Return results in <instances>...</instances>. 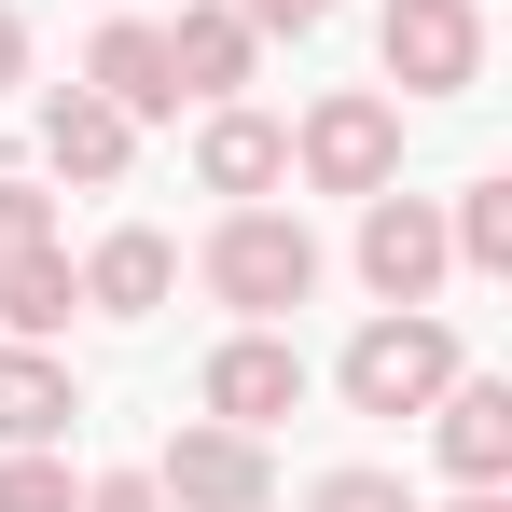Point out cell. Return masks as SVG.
<instances>
[{
    "label": "cell",
    "mask_w": 512,
    "mask_h": 512,
    "mask_svg": "<svg viewBox=\"0 0 512 512\" xmlns=\"http://www.w3.org/2000/svg\"><path fill=\"white\" fill-rule=\"evenodd\" d=\"M305 180L319 194H388L402 180V111L388 97H319L305 111Z\"/></svg>",
    "instance_id": "cell-4"
},
{
    "label": "cell",
    "mask_w": 512,
    "mask_h": 512,
    "mask_svg": "<svg viewBox=\"0 0 512 512\" xmlns=\"http://www.w3.org/2000/svg\"><path fill=\"white\" fill-rule=\"evenodd\" d=\"M194 180H208V194H263V180H291V139H277L263 111H208V139H194Z\"/></svg>",
    "instance_id": "cell-13"
},
{
    "label": "cell",
    "mask_w": 512,
    "mask_h": 512,
    "mask_svg": "<svg viewBox=\"0 0 512 512\" xmlns=\"http://www.w3.org/2000/svg\"><path fill=\"white\" fill-rule=\"evenodd\" d=\"M443 388H457V333L416 319V305H388L374 333L346 346V402H360V416H429Z\"/></svg>",
    "instance_id": "cell-2"
},
{
    "label": "cell",
    "mask_w": 512,
    "mask_h": 512,
    "mask_svg": "<svg viewBox=\"0 0 512 512\" xmlns=\"http://www.w3.org/2000/svg\"><path fill=\"white\" fill-rule=\"evenodd\" d=\"M305 512H416V499H402L388 471H319V485H305Z\"/></svg>",
    "instance_id": "cell-18"
},
{
    "label": "cell",
    "mask_w": 512,
    "mask_h": 512,
    "mask_svg": "<svg viewBox=\"0 0 512 512\" xmlns=\"http://www.w3.org/2000/svg\"><path fill=\"white\" fill-rule=\"evenodd\" d=\"M208 416L250 429V443H263L277 416H305V360H291V333H277V319H250V333L208 360Z\"/></svg>",
    "instance_id": "cell-7"
},
{
    "label": "cell",
    "mask_w": 512,
    "mask_h": 512,
    "mask_svg": "<svg viewBox=\"0 0 512 512\" xmlns=\"http://www.w3.org/2000/svg\"><path fill=\"white\" fill-rule=\"evenodd\" d=\"M14 70H28V28H14V14H0V84H14Z\"/></svg>",
    "instance_id": "cell-22"
},
{
    "label": "cell",
    "mask_w": 512,
    "mask_h": 512,
    "mask_svg": "<svg viewBox=\"0 0 512 512\" xmlns=\"http://www.w3.org/2000/svg\"><path fill=\"white\" fill-rule=\"evenodd\" d=\"M70 512H167V499H153V471H111V485H84Z\"/></svg>",
    "instance_id": "cell-20"
},
{
    "label": "cell",
    "mask_w": 512,
    "mask_h": 512,
    "mask_svg": "<svg viewBox=\"0 0 512 512\" xmlns=\"http://www.w3.org/2000/svg\"><path fill=\"white\" fill-rule=\"evenodd\" d=\"M0 512H70V471L42 443H0Z\"/></svg>",
    "instance_id": "cell-17"
},
{
    "label": "cell",
    "mask_w": 512,
    "mask_h": 512,
    "mask_svg": "<svg viewBox=\"0 0 512 512\" xmlns=\"http://www.w3.org/2000/svg\"><path fill=\"white\" fill-rule=\"evenodd\" d=\"M0 250H42V194H28L14 167H0Z\"/></svg>",
    "instance_id": "cell-19"
},
{
    "label": "cell",
    "mask_w": 512,
    "mask_h": 512,
    "mask_svg": "<svg viewBox=\"0 0 512 512\" xmlns=\"http://www.w3.org/2000/svg\"><path fill=\"white\" fill-rule=\"evenodd\" d=\"M457 512H499V485H471V499H457Z\"/></svg>",
    "instance_id": "cell-23"
},
{
    "label": "cell",
    "mask_w": 512,
    "mask_h": 512,
    "mask_svg": "<svg viewBox=\"0 0 512 512\" xmlns=\"http://www.w3.org/2000/svg\"><path fill=\"white\" fill-rule=\"evenodd\" d=\"M443 250L471 263V277H512V180H471V194H457V222H443Z\"/></svg>",
    "instance_id": "cell-16"
},
{
    "label": "cell",
    "mask_w": 512,
    "mask_h": 512,
    "mask_svg": "<svg viewBox=\"0 0 512 512\" xmlns=\"http://www.w3.org/2000/svg\"><path fill=\"white\" fill-rule=\"evenodd\" d=\"M388 84H416V97H471V70H485V14L471 0H388Z\"/></svg>",
    "instance_id": "cell-3"
},
{
    "label": "cell",
    "mask_w": 512,
    "mask_h": 512,
    "mask_svg": "<svg viewBox=\"0 0 512 512\" xmlns=\"http://www.w3.org/2000/svg\"><path fill=\"white\" fill-rule=\"evenodd\" d=\"M250 42H263V28L236 14V0H194V14L167 28V84L180 97H236V84H250Z\"/></svg>",
    "instance_id": "cell-9"
},
{
    "label": "cell",
    "mask_w": 512,
    "mask_h": 512,
    "mask_svg": "<svg viewBox=\"0 0 512 512\" xmlns=\"http://www.w3.org/2000/svg\"><path fill=\"white\" fill-rule=\"evenodd\" d=\"M167 277H180V250L125 222V236H97V263H84V305H97V319H153V305H167Z\"/></svg>",
    "instance_id": "cell-10"
},
{
    "label": "cell",
    "mask_w": 512,
    "mask_h": 512,
    "mask_svg": "<svg viewBox=\"0 0 512 512\" xmlns=\"http://www.w3.org/2000/svg\"><path fill=\"white\" fill-rule=\"evenodd\" d=\"M70 416H84L70 360H42V346H0V443H56Z\"/></svg>",
    "instance_id": "cell-11"
},
{
    "label": "cell",
    "mask_w": 512,
    "mask_h": 512,
    "mask_svg": "<svg viewBox=\"0 0 512 512\" xmlns=\"http://www.w3.org/2000/svg\"><path fill=\"white\" fill-rule=\"evenodd\" d=\"M208 291H222L236 319H291V305L319 291V236H305L291 208H236V222L208 236Z\"/></svg>",
    "instance_id": "cell-1"
},
{
    "label": "cell",
    "mask_w": 512,
    "mask_h": 512,
    "mask_svg": "<svg viewBox=\"0 0 512 512\" xmlns=\"http://www.w3.org/2000/svg\"><path fill=\"white\" fill-rule=\"evenodd\" d=\"M84 97H111L125 125H153V111H180V84H167V28L111 14V28H97V56H84Z\"/></svg>",
    "instance_id": "cell-8"
},
{
    "label": "cell",
    "mask_w": 512,
    "mask_h": 512,
    "mask_svg": "<svg viewBox=\"0 0 512 512\" xmlns=\"http://www.w3.org/2000/svg\"><path fill=\"white\" fill-rule=\"evenodd\" d=\"M42 153H56V167L70 180H125V153H139V125H125V111H111V97H56V111H42Z\"/></svg>",
    "instance_id": "cell-12"
},
{
    "label": "cell",
    "mask_w": 512,
    "mask_h": 512,
    "mask_svg": "<svg viewBox=\"0 0 512 512\" xmlns=\"http://www.w3.org/2000/svg\"><path fill=\"white\" fill-rule=\"evenodd\" d=\"M70 305H84V277H70V250L42 236V250H0V319L42 346V333H70Z\"/></svg>",
    "instance_id": "cell-14"
},
{
    "label": "cell",
    "mask_w": 512,
    "mask_h": 512,
    "mask_svg": "<svg viewBox=\"0 0 512 512\" xmlns=\"http://www.w3.org/2000/svg\"><path fill=\"white\" fill-rule=\"evenodd\" d=\"M443 471L457 485H499L512 471V388H443Z\"/></svg>",
    "instance_id": "cell-15"
},
{
    "label": "cell",
    "mask_w": 512,
    "mask_h": 512,
    "mask_svg": "<svg viewBox=\"0 0 512 512\" xmlns=\"http://www.w3.org/2000/svg\"><path fill=\"white\" fill-rule=\"evenodd\" d=\"M153 499H167V512H263V499H277V471H263V443H250V429H222V416H208V429H180V443H167Z\"/></svg>",
    "instance_id": "cell-5"
},
{
    "label": "cell",
    "mask_w": 512,
    "mask_h": 512,
    "mask_svg": "<svg viewBox=\"0 0 512 512\" xmlns=\"http://www.w3.org/2000/svg\"><path fill=\"white\" fill-rule=\"evenodd\" d=\"M236 14H250V28H291V42H305V28H319L333 0H236Z\"/></svg>",
    "instance_id": "cell-21"
},
{
    "label": "cell",
    "mask_w": 512,
    "mask_h": 512,
    "mask_svg": "<svg viewBox=\"0 0 512 512\" xmlns=\"http://www.w3.org/2000/svg\"><path fill=\"white\" fill-rule=\"evenodd\" d=\"M443 208H429V194H360V277H374V291H388V305H429V291H443Z\"/></svg>",
    "instance_id": "cell-6"
}]
</instances>
